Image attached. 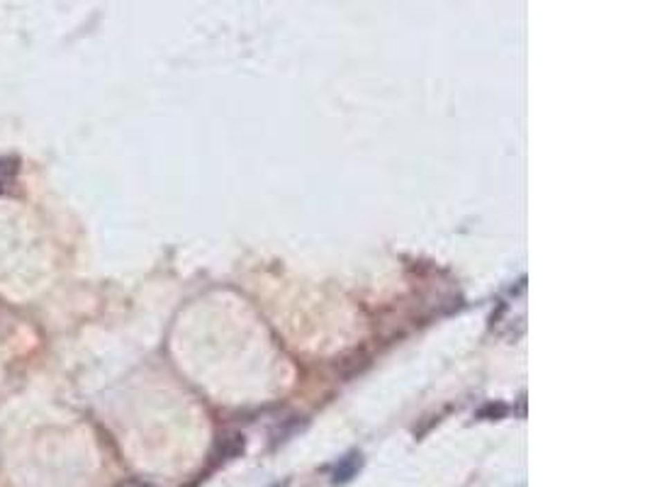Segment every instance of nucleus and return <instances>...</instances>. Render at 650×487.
<instances>
[{"instance_id":"7ed1b4c3","label":"nucleus","mask_w":650,"mask_h":487,"mask_svg":"<svg viewBox=\"0 0 650 487\" xmlns=\"http://www.w3.org/2000/svg\"><path fill=\"white\" fill-rule=\"evenodd\" d=\"M0 193H3V183H0Z\"/></svg>"},{"instance_id":"f03ea898","label":"nucleus","mask_w":650,"mask_h":487,"mask_svg":"<svg viewBox=\"0 0 650 487\" xmlns=\"http://www.w3.org/2000/svg\"><path fill=\"white\" fill-rule=\"evenodd\" d=\"M504 412H507V407H504V405H487L482 412H480V416H489V419H497V416H502Z\"/></svg>"},{"instance_id":"f257e3e1","label":"nucleus","mask_w":650,"mask_h":487,"mask_svg":"<svg viewBox=\"0 0 650 487\" xmlns=\"http://www.w3.org/2000/svg\"><path fill=\"white\" fill-rule=\"evenodd\" d=\"M361 463H363L361 453H351V456H346L336 466V470H334V482L338 485V482H348L351 477H356V472L361 470Z\"/></svg>"}]
</instances>
